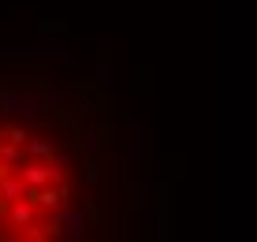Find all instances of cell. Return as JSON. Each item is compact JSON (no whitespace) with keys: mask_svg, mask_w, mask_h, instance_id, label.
Returning a JSON list of instances; mask_svg holds the SVG:
<instances>
[{"mask_svg":"<svg viewBox=\"0 0 257 242\" xmlns=\"http://www.w3.org/2000/svg\"><path fill=\"white\" fill-rule=\"evenodd\" d=\"M56 89H41V93H30V89H15V86H0V115H19L26 123H41V108L45 104H56Z\"/></svg>","mask_w":257,"mask_h":242,"instance_id":"obj_1","label":"cell"},{"mask_svg":"<svg viewBox=\"0 0 257 242\" xmlns=\"http://www.w3.org/2000/svg\"><path fill=\"white\" fill-rule=\"evenodd\" d=\"M86 223H90V216H86L82 209H56L49 216V231L52 235H60V238H67V242H78L82 238V231H86Z\"/></svg>","mask_w":257,"mask_h":242,"instance_id":"obj_2","label":"cell"},{"mask_svg":"<svg viewBox=\"0 0 257 242\" xmlns=\"http://www.w3.org/2000/svg\"><path fill=\"white\" fill-rule=\"evenodd\" d=\"M26 198H30L34 205H41V209H64L67 205V198H71V190L64 183H49V186H30V190H26Z\"/></svg>","mask_w":257,"mask_h":242,"instance_id":"obj_3","label":"cell"},{"mask_svg":"<svg viewBox=\"0 0 257 242\" xmlns=\"http://www.w3.org/2000/svg\"><path fill=\"white\" fill-rule=\"evenodd\" d=\"M30 205H34L30 198H26V201H12V205H8V212H4V220L12 223V227H30V220H34Z\"/></svg>","mask_w":257,"mask_h":242,"instance_id":"obj_4","label":"cell"},{"mask_svg":"<svg viewBox=\"0 0 257 242\" xmlns=\"http://www.w3.org/2000/svg\"><path fill=\"white\" fill-rule=\"evenodd\" d=\"M0 190H4L8 201H23L26 190H30V183L23 179V172H15V175H4V179H0Z\"/></svg>","mask_w":257,"mask_h":242,"instance_id":"obj_5","label":"cell"},{"mask_svg":"<svg viewBox=\"0 0 257 242\" xmlns=\"http://www.w3.org/2000/svg\"><path fill=\"white\" fill-rule=\"evenodd\" d=\"M157 238H168V183L157 186Z\"/></svg>","mask_w":257,"mask_h":242,"instance_id":"obj_6","label":"cell"},{"mask_svg":"<svg viewBox=\"0 0 257 242\" xmlns=\"http://www.w3.org/2000/svg\"><path fill=\"white\" fill-rule=\"evenodd\" d=\"M26 153H30L34 160H52V157H56V146H52L49 138H34V134H30V142H26Z\"/></svg>","mask_w":257,"mask_h":242,"instance_id":"obj_7","label":"cell"},{"mask_svg":"<svg viewBox=\"0 0 257 242\" xmlns=\"http://www.w3.org/2000/svg\"><path fill=\"white\" fill-rule=\"evenodd\" d=\"M0 138L15 142V146H26V142H30V131H26V127H4V131H0Z\"/></svg>","mask_w":257,"mask_h":242,"instance_id":"obj_8","label":"cell"},{"mask_svg":"<svg viewBox=\"0 0 257 242\" xmlns=\"http://www.w3.org/2000/svg\"><path fill=\"white\" fill-rule=\"evenodd\" d=\"M93 75H97V86L108 89V86H112V78H116V71H112V64H97V67H93Z\"/></svg>","mask_w":257,"mask_h":242,"instance_id":"obj_9","label":"cell"},{"mask_svg":"<svg viewBox=\"0 0 257 242\" xmlns=\"http://www.w3.org/2000/svg\"><path fill=\"white\" fill-rule=\"evenodd\" d=\"M23 238H30V242H45V238H52V231H49V223H45V227H34V223H30V227H23Z\"/></svg>","mask_w":257,"mask_h":242,"instance_id":"obj_10","label":"cell"},{"mask_svg":"<svg viewBox=\"0 0 257 242\" xmlns=\"http://www.w3.org/2000/svg\"><path fill=\"white\" fill-rule=\"evenodd\" d=\"M82 149H86V153H97V149H101V138H97V131H86V134H82Z\"/></svg>","mask_w":257,"mask_h":242,"instance_id":"obj_11","label":"cell"},{"mask_svg":"<svg viewBox=\"0 0 257 242\" xmlns=\"http://www.w3.org/2000/svg\"><path fill=\"white\" fill-rule=\"evenodd\" d=\"M86 183H90V186L101 183V168H97V164H86Z\"/></svg>","mask_w":257,"mask_h":242,"instance_id":"obj_12","label":"cell"},{"mask_svg":"<svg viewBox=\"0 0 257 242\" xmlns=\"http://www.w3.org/2000/svg\"><path fill=\"white\" fill-rule=\"evenodd\" d=\"M127 209H131V212L138 209V186H135V183L127 186Z\"/></svg>","mask_w":257,"mask_h":242,"instance_id":"obj_13","label":"cell"},{"mask_svg":"<svg viewBox=\"0 0 257 242\" xmlns=\"http://www.w3.org/2000/svg\"><path fill=\"white\" fill-rule=\"evenodd\" d=\"M142 146H146V131L135 127V149H142Z\"/></svg>","mask_w":257,"mask_h":242,"instance_id":"obj_14","label":"cell"}]
</instances>
